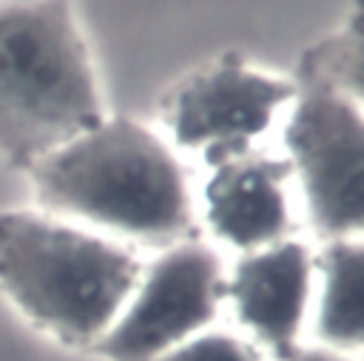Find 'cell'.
Segmentation results:
<instances>
[{
	"mask_svg": "<svg viewBox=\"0 0 364 361\" xmlns=\"http://www.w3.org/2000/svg\"><path fill=\"white\" fill-rule=\"evenodd\" d=\"M284 151L313 233L321 242L364 239V108L307 82L290 102Z\"/></svg>",
	"mask_w": 364,
	"mask_h": 361,
	"instance_id": "277c9868",
	"label": "cell"
},
{
	"mask_svg": "<svg viewBox=\"0 0 364 361\" xmlns=\"http://www.w3.org/2000/svg\"><path fill=\"white\" fill-rule=\"evenodd\" d=\"M358 361H364V355H358Z\"/></svg>",
	"mask_w": 364,
	"mask_h": 361,
	"instance_id": "4fadbf2b",
	"label": "cell"
},
{
	"mask_svg": "<svg viewBox=\"0 0 364 361\" xmlns=\"http://www.w3.org/2000/svg\"><path fill=\"white\" fill-rule=\"evenodd\" d=\"M46 213L119 242L168 247L191 239L196 193L176 148L125 117H102L28 171Z\"/></svg>",
	"mask_w": 364,
	"mask_h": 361,
	"instance_id": "6da1fadb",
	"label": "cell"
},
{
	"mask_svg": "<svg viewBox=\"0 0 364 361\" xmlns=\"http://www.w3.org/2000/svg\"><path fill=\"white\" fill-rule=\"evenodd\" d=\"M316 284V250L296 236L239 253L225 273V307L233 330L267 361H284L307 344Z\"/></svg>",
	"mask_w": 364,
	"mask_h": 361,
	"instance_id": "52a82bcc",
	"label": "cell"
},
{
	"mask_svg": "<svg viewBox=\"0 0 364 361\" xmlns=\"http://www.w3.org/2000/svg\"><path fill=\"white\" fill-rule=\"evenodd\" d=\"M156 361H267V355L233 327L216 324L159 355Z\"/></svg>",
	"mask_w": 364,
	"mask_h": 361,
	"instance_id": "8fae6325",
	"label": "cell"
},
{
	"mask_svg": "<svg viewBox=\"0 0 364 361\" xmlns=\"http://www.w3.org/2000/svg\"><path fill=\"white\" fill-rule=\"evenodd\" d=\"M307 344L364 355V239L321 242L316 250Z\"/></svg>",
	"mask_w": 364,
	"mask_h": 361,
	"instance_id": "9c48e42d",
	"label": "cell"
},
{
	"mask_svg": "<svg viewBox=\"0 0 364 361\" xmlns=\"http://www.w3.org/2000/svg\"><path fill=\"white\" fill-rule=\"evenodd\" d=\"M225 259L205 239H182L142 264L111 330L91 347L102 361H156L216 327L225 310Z\"/></svg>",
	"mask_w": 364,
	"mask_h": 361,
	"instance_id": "5b68a950",
	"label": "cell"
},
{
	"mask_svg": "<svg viewBox=\"0 0 364 361\" xmlns=\"http://www.w3.org/2000/svg\"><path fill=\"white\" fill-rule=\"evenodd\" d=\"M307 82L330 85L364 108V0H353L341 28L313 51Z\"/></svg>",
	"mask_w": 364,
	"mask_h": 361,
	"instance_id": "30bf717a",
	"label": "cell"
},
{
	"mask_svg": "<svg viewBox=\"0 0 364 361\" xmlns=\"http://www.w3.org/2000/svg\"><path fill=\"white\" fill-rule=\"evenodd\" d=\"M139 253L40 210H0V290L43 333L91 350L142 273Z\"/></svg>",
	"mask_w": 364,
	"mask_h": 361,
	"instance_id": "7a4b0ae2",
	"label": "cell"
},
{
	"mask_svg": "<svg viewBox=\"0 0 364 361\" xmlns=\"http://www.w3.org/2000/svg\"><path fill=\"white\" fill-rule=\"evenodd\" d=\"M284 361H358V358H350V355H341V352H333V350H324L316 344H304L299 352H293Z\"/></svg>",
	"mask_w": 364,
	"mask_h": 361,
	"instance_id": "7c38bea8",
	"label": "cell"
},
{
	"mask_svg": "<svg viewBox=\"0 0 364 361\" xmlns=\"http://www.w3.org/2000/svg\"><path fill=\"white\" fill-rule=\"evenodd\" d=\"M105 117L71 0H0V153L28 171Z\"/></svg>",
	"mask_w": 364,
	"mask_h": 361,
	"instance_id": "3957f363",
	"label": "cell"
},
{
	"mask_svg": "<svg viewBox=\"0 0 364 361\" xmlns=\"http://www.w3.org/2000/svg\"><path fill=\"white\" fill-rule=\"evenodd\" d=\"M290 80L239 60L213 63L188 77L165 102V125L176 151L216 168L247 151L270 131L279 111L296 99Z\"/></svg>",
	"mask_w": 364,
	"mask_h": 361,
	"instance_id": "8992f818",
	"label": "cell"
},
{
	"mask_svg": "<svg viewBox=\"0 0 364 361\" xmlns=\"http://www.w3.org/2000/svg\"><path fill=\"white\" fill-rule=\"evenodd\" d=\"M213 242L247 253L293 236L290 165L262 151H247L216 168L199 190L196 208Z\"/></svg>",
	"mask_w": 364,
	"mask_h": 361,
	"instance_id": "ba28073f",
	"label": "cell"
}]
</instances>
